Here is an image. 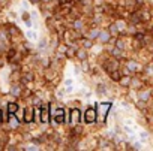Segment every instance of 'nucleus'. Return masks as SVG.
I'll return each mask as SVG.
<instances>
[{"mask_svg":"<svg viewBox=\"0 0 153 151\" xmlns=\"http://www.w3.org/2000/svg\"><path fill=\"white\" fill-rule=\"evenodd\" d=\"M87 120H89V121H92V120H95V112H92V111H89V112H87Z\"/></svg>","mask_w":153,"mask_h":151,"instance_id":"nucleus-1","label":"nucleus"}]
</instances>
